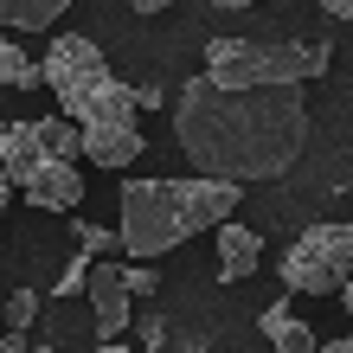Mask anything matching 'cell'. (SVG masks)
Returning <instances> with one entry per match:
<instances>
[{
  "label": "cell",
  "instance_id": "6da1fadb",
  "mask_svg": "<svg viewBox=\"0 0 353 353\" xmlns=\"http://www.w3.org/2000/svg\"><path fill=\"white\" fill-rule=\"evenodd\" d=\"M168 116L193 174L238 180V186L283 180L308 148L302 84H219L212 71H199L168 103Z\"/></svg>",
  "mask_w": 353,
  "mask_h": 353
},
{
  "label": "cell",
  "instance_id": "7a4b0ae2",
  "mask_svg": "<svg viewBox=\"0 0 353 353\" xmlns=\"http://www.w3.org/2000/svg\"><path fill=\"white\" fill-rule=\"evenodd\" d=\"M122 251L129 257H168L174 244L219 232L238 212V180H122Z\"/></svg>",
  "mask_w": 353,
  "mask_h": 353
},
{
  "label": "cell",
  "instance_id": "3957f363",
  "mask_svg": "<svg viewBox=\"0 0 353 353\" xmlns=\"http://www.w3.org/2000/svg\"><path fill=\"white\" fill-rule=\"evenodd\" d=\"M46 84H52V97H58V110L77 116V122H135V110H141V97L110 77L103 52L90 46L84 32L52 39V52H46Z\"/></svg>",
  "mask_w": 353,
  "mask_h": 353
},
{
  "label": "cell",
  "instance_id": "277c9868",
  "mask_svg": "<svg viewBox=\"0 0 353 353\" xmlns=\"http://www.w3.org/2000/svg\"><path fill=\"white\" fill-rule=\"evenodd\" d=\"M205 71L219 84H308L327 71V46L315 39H212Z\"/></svg>",
  "mask_w": 353,
  "mask_h": 353
},
{
  "label": "cell",
  "instance_id": "5b68a950",
  "mask_svg": "<svg viewBox=\"0 0 353 353\" xmlns=\"http://www.w3.org/2000/svg\"><path fill=\"white\" fill-rule=\"evenodd\" d=\"M283 289L296 296H334L353 276V225H308V232L276 257Z\"/></svg>",
  "mask_w": 353,
  "mask_h": 353
},
{
  "label": "cell",
  "instance_id": "8992f818",
  "mask_svg": "<svg viewBox=\"0 0 353 353\" xmlns=\"http://www.w3.org/2000/svg\"><path fill=\"white\" fill-rule=\"evenodd\" d=\"M90 321H97V347L116 353L122 327L135 315V289H129V263H90Z\"/></svg>",
  "mask_w": 353,
  "mask_h": 353
},
{
  "label": "cell",
  "instance_id": "52a82bcc",
  "mask_svg": "<svg viewBox=\"0 0 353 353\" xmlns=\"http://www.w3.org/2000/svg\"><path fill=\"white\" fill-rule=\"evenodd\" d=\"M19 193H26L32 205H46V212H71V205L84 199V180H77V168H71L65 154H46V161L32 168V180L19 186Z\"/></svg>",
  "mask_w": 353,
  "mask_h": 353
},
{
  "label": "cell",
  "instance_id": "ba28073f",
  "mask_svg": "<svg viewBox=\"0 0 353 353\" xmlns=\"http://www.w3.org/2000/svg\"><path fill=\"white\" fill-rule=\"evenodd\" d=\"M84 154L97 161V168L122 174V168H135L148 148H141V129H135V122H84Z\"/></svg>",
  "mask_w": 353,
  "mask_h": 353
},
{
  "label": "cell",
  "instance_id": "9c48e42d",
  "mask_svg": "<svg viewBox=\"0 0 353 353\" xmlns=\"http://www.w3.org/2000/svg\"><path fill=\"white\" fill-rule=\"evenodd\" d=\"M257 263H263V238L251 232V225L225 219L219 225V283H244Z\"/></svg>",
  "mask_w": 353,
  "mask_h": 353
},
{
  "label": "cell",
  "instance_id": "30bf717a",
  "mask_svg": "<svg viewBox=\"0 0 353 353\" xmlns=\"http://www.w3.org/2000/svg\"><path fill=\"white\" fill-rule=\"evenodd\" d=\"M39 161H46L39 122H7V129H0V168H7V180H13V186H26Z\"/></svg>",
  "mask_w": 353,
  "mask_h": 353
},
{
  "label": "cell",
  "instance_id": "8fae6325",
  "mask_svg": "<svg viewBox=\"0 0 353 353\" xmlns=\"http://www.w3.org/2000/svg\"><path fill=\"white\" fill-rule=\"evenodd\" d=\"M0 84H7V90H32V84H46V58H32L13 32H0Z\"/></svg>",
  "mask_w": 353,
  "mask_h": 353
},
{
  "label": "cell",
  "instance_id": "7c38bea8",
  "mask_svg": "<svg viewBox=\"0 0 353 353\" xmlns=\"http://www.w3.org/2000/svg\"><path fill=\"white\" fill-rule=\"evenodd\" d=\"M65 7L71 0H0V26L7 32H46V26H58Z\"/></svg>",
  "mask_w": 353,
  "mask_h": 353
},
{
  "label": "cell",
  "instance_id": "4fadbf2b",
  "mask_svg": "<svg viewBox=\"0 0 353 353\" xmlns=\"http://www.w3.org/2000/svg\"><path fill=\"white\" fill-rule=\"evenodd\" d=\"M263 341H270V347H283V353H308V347H321L296 315H289V308H263Z\"/></svg>",
  "mask_w": 353,
  "mask_h": 353
},
{
  "label": "cell",
  "instance_id": "5bb4252c",
  "mask_svg": "<svg viewBox=\"0 0 353 353\" xmlns=\"http://www.w3.org/2000/svg\"><path fill=\"white\" fill-rule=\"evenodd\" d=\"M39 141H46V154H84V122L77 116H39Z\"/></svg>",
  "mask_w": 353,
  "mask_h": 353
},
{
  "label": "cell",
  "instance_id": "9a60e30c",
  "mask_svg": "<svg viewBox=\"0 0 353 353\" xmlns=\"http://www.w3.org/2000/svg\"><path fill=\"white\" fill-rule=\"evenodd\" d=\"M71 238L84 244L90 257H110V251H122V232H103V225H90V219H71Z\"/></svg>",
  "mask_w": 353,
  "mask_h": 353
},
{
  "label": "cell",
  "instance_id": "2e32d148",
  "mask_svg": "<svg viewBox=\"0 0 353 353\" xmlns=\"http://www.w3.org/2000/svg\"><path fill=\"white\" fill-rule=\"evenodd\" d=\"M90 283V251H84V244H77V257L65 263V276H58V302H71L77 296V289H84Z\"/></svg>",
  "mask_w": 353,
  "mask_h": 353
},
{
  "label": "cell",
  "instance_id": "e0dca14e",
  "mask_svg": "<svg viewBox=\"0 0 353 353\" xmlns=\"http://www.w3.org/2000/svg\"><path fill=\"white\" fill-rule=\"evenodd\" d=\"M39 308H46V302H39L32 289H13V296H7V327H32Z\"/></svg>",
  "mask_w": 353,
  "mask_h": 353
},
{
  "label": "cell",
  "instance_id": "ac0fdd59",
  "mask_svg": "<svg viewBox=\"0 0 353 353\" xmlns=\"http://www.w3.org/2000/svg\"><path fill=\"white\" fill-rule=\"evenodd\" d=\"M129 289H135V296H141V302H148V296H154V289H161V276H154V270H148V263H129Z\"/></svg>",
  "mask_w": 353,
  "mask_h": 353
},
{
  "label": "cell",
  "instance_id": "d6986e66",
  "mask_svg": "<svg viewBox=\"0 0 353 353\" xmlns=\"http://www.w3.org/2000/svg\"><path fill=\"white\" fill-rule=\"evenodd\" d=\"M141 341H148V347H161V341H168V327H161V315H141Z\"/></svg>",
  "mask_w": 353,
  "mask_h": 353
},
{
  "label": "cell",
  "instance_id": "ffe728a7",
  "mask_svg": "<svg viewBox=\"0 0 353 353\" xmlns=\"http://www.w3.org/2000/svg\"><path fill=\"white\" fill-rule=\"evenodd\" d=\"M315 7H321V13H334V19H347V26H353V0H315Z\"/></svg>",
  "mask_w": 353,
  "mask_h": 353
},
{
  "label": "cell",
  "instance_id": "44dd1931",
  "mask_svg": "<svg viewBox=\"0 0 353 353\" xmlns=\"http://www.w3.org/2000/svg\"><path fill=\"white\" fill-rule=\"evenodd\" d=\"M129 7H135V13H168L174 0H129Z\"/></svg>",
  "mask_w": 353,
  "mask_h": 353
},
{
  "label": "cell",
  "instance_id": "7402d4cb",
  "mask_svg": "<svg viewBox=\"0 0 353 353\" xmlns=\"http://www.w3.org/2000/svg\"><path fill=\"white\" fill-rule=\"evenodd\" d=\"M341 308H347V315H353V276L341 283Z\"/></svg>",
  "mask_w": 353,
  "mask_h": 353
},
{
  "label": "cell",
  "instance_id": "603a6c76",
  "mask_svg": "<svg viewBox=\"0 0 353 353\" xmlns=\"http://www.w3.org/2000/svg\"><path fill=\"white\" fill-rule=\"evenodd\" d=\"M7 193H13V180H7V168H0V212H7Z\"/></svg>",
  "mask_w": 353,
  "mask_h": 353
},
{
  "label": "cell",
  "instance_id": "cb8c5ba5",
  "mask_svg": "<svg viewBox=\"0 0 353 353\" xmlns=\"http://www.w3.org/2000/svg\"><path fill=\"white\" fill-rule=\"evenodd\" d=\"M212 7H257V0H212Z\"/></svg>",
  "mask_w": 353,
  "mask_h": 353
},
{
  "label": "cell",
  "instance_id": "d4e9b609",
  "mask_svg": "<svg viewBox=\"0 0 353 353\" xmlns=\"http://www.w3.org/2000/svg\"><path fill=\"white\" fill-rule=\"evenodd\" d=\"M334 353H353V334H347V341H334Z\"/></svg>",
  "mask_w": 353,
  "mask_h": 353
},
{
  "label": "cell",
  "instance_id": "484cf974",
  "mask_svg": "<svg viewBox=\"0 0 353 353\" xmlns=\"http://www.w3.org/2000/svg\"><path fill=\"white\" fill-rule=\"evenodd\" d=\"M0 129H7V122H0Z\"/></svg>",
  "mask_w": 353,
  "mask_h": 353
}]
</instances>
